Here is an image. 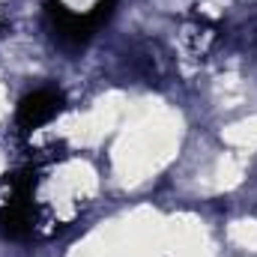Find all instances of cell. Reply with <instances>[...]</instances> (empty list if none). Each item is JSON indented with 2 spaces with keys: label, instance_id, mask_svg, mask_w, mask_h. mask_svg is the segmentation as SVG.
<instances>
[{
  "label": "cell",
  "instance_id": "6da1fadb",
  "mask_svg": "<svg viewBox=\"0 0 257 257\" xmlns=\"http://www.w3.org/2000/svg\"><path fill=\"white\" fill-rule=\"evenodd\" d=\"M33 171L6 174L0 183V236L21 242L36 227V203H33Z\"/></svg>",
  "mask_w": 257,
  "mask_h": 257
},
{
  "label": "cell",
  "instance_id": "7a4b0ae2",
  "mask_svg": "<svg viewBox=\"0 0 257 257\" xmlns=\"http://www.w3.org/2000/svg\"><path fill=\"white\" fill-rule=\"evenodd\" d=\"M45 18H48V27L54 33V39L66 45V48H81L90 42V36L102 27L96 21L93 12H72L66 3L60 0H45Z\"/></svg>",
  "mask_w": 257,
  "mask_h": 257
},
{
  "label": "cell",
  "instance_id": "3957f363",
  "mask_svg": "<svg viewBox=\"0 0 257 257\" xmlns=\"http://www.w3.org/2000/svg\"><path fill=\"white\" fill-rule=\"evenodd\" d=\"M63 102H66L63 93H60V90H51V87H42V90L27 93V96L18 102V114H15L18 128H21V132H33V128L51 123V120L63 111Z\"/></svg>",
  "mask_w": 257,
  "mask_h": 257
}]
</instances>
